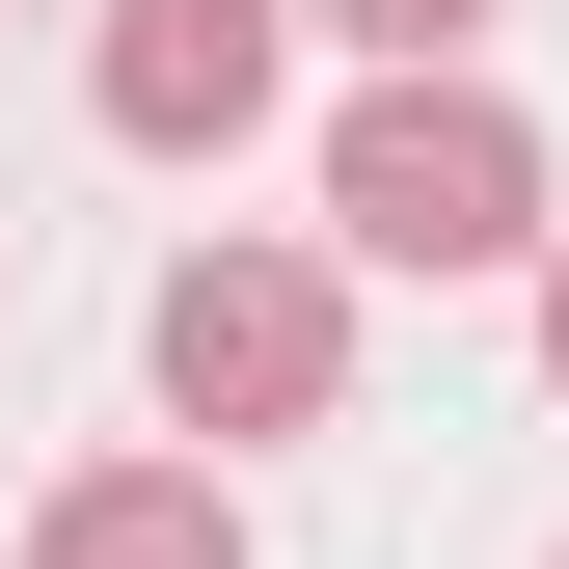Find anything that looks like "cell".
I'll use <instances>...</instances> for the list:
<instances>
[{
	"mask_svg": "<svg viewBox=\"0 0 569 569\" xmlns=\"http://www.w3.org/2000/svg\"><path fill=\"white\" fill-rule=\"evenodd\" d=\"M542 380H569V244H542Z\"/></svg>",
	"mask_w": 569,
	"mask_h": 569,
	"instance_id": "obj_6",
	"label": "cell"
},
{
	"mask_svg": "<svg viewBox=\"0 0 569 569\" xmlns=\"http://www.w3.org/2000/svg\"><path fill=\"white\" fill-rule=\"evenodd\" d=\"M299 28H352V54H380V82H461V54L516 28V0H299Z\"/></svg>",
	"mask_w": 569,
	"mask_h": 569,
	"instance_id": "obj_5",
	"label": "cell"
},
{
	"mask_svg": "<svg viewBox=\"0 0 569 569\" xmlns=\"http://www.w3.org/2000/svg\"><path fill=\"white\" fill-rule=\"evenodd\" d=\"M271 82H299V0H109L82 28V109L136 136V163H244Z\"/></svg>",
	"mask_w": 569,
	"mask_h": 569,
	"instance_id": "obj_3",
	"label": "cell"
},
{
	"mask_svg": "<svg viewBox=\"0 0 569 569\" xmlns=\"http://www.w3.org/2000/svg\"><path fill=\"white\" fill-rule=\"evenodd\" d=\"M136 380H163L190 461L326 435V407H352V244H190L163 299H136Z\"/></svg>",
	"mask_w": 569,
	"mask_h": 569,
	"instance_id": "obj_2",
	"label": "cell"
},
{
	"mask_svg": "<svg viewBox=\"0 0 569 569\" xmlns=\"http://www.w3.org/2000/svg\"><path fill=\"white\" fill-rule=\"evenodd\" d=\"M326 244H352V271H542V244H569V218H542V109H516V82H352Z\"/></svg>",
	"mask_w": 569,
	"mask_h": 569,
	"instance_id": "obj_1",
	"label": "cell"
},
{
	"mask_svg": "<svg viewBox=\"0 0 569 569\" xmlns=\"http://www.w3.org/2000/svg\"><path fill=\"white\" fill-rule=\"evenodd\" d=\"M28 569H244V488H218V461H82V488L28 516Z\"/></svg>",
	"mask_w": 569,
	"mask_h": 569,
	"instance_id": "obj_4",
	"label": "cell"
}]
</instances>
